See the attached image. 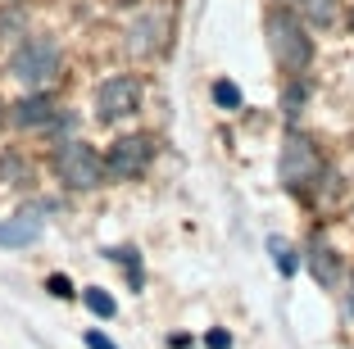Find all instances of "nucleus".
I'll use <instances>...</instances> for the list:
<instances>
[{"label": "nucleus", "instance_id": "15", "mask_svg": "<svg viewBox=\"0 0 354 349\" xmlns=\"http://www.w3.org/2000/svg\"><path fill=\"white\" fill-rule=\"evenodd\" d=\"M304 10H309V19H313V23H332V19H336L332 0H304Z\"/></svg>", "mask_w": 354, "mask_h": 349}, {"label": "nucleus", "instance_id": "7", "mask_svg": "<svg viewBox=\"0 0 354 349\" xmlns=\"http://www.w3.org/2000/svg\"><path fill=\"white\" fill-rule=\"evenodd\" d=\"M164 37H168V19L164 14H141V19L127 28V50L150 59V55L164 50Z\"/></svg>", "mask_w": 354, "mask_h": 349}, {"label": "nucleus", "instance_id": "18", "mask_svg": "<svg viewBox=\"0 0 354 349\" xmlns=\"http://www.w3.org/2000/svg\"><path fill=\"white\" fill-rule=\"evenodd\" d=\"M205 345H209V349H232V336H227V331H209Z\"/></svg>", "mask_w": 354, "mask_h": 349}, {"label": "nucleus", "instance_id": "10", "mask_svg": "<svg viewBox=\"0 0 354 349\" xmlns=\"http://www.w3.org/2000/svg\"><path fill=\"white\" fill-rule=\"evenodd\" d=\"M309 272L323 281V286H336V281H341V258H336L327 245H313L309 249Z\"/></svg>", "mask_w": 354, "mask_h": 349}, {"label": "nucleus", "instance_id": "9", "mask_svg": "<svg viewBox=\"0 0 354 349\" xmlns=\"http://www.w3.org/2000/svg\"><path fill=\"white\" fill-rule=\"evenodd\" d=\"M37 236H41V223H37L32 214H19V218H10V223H0V245L5 249H23Z\"/></svg>", "mask_w": 354, "mask_h": 349}, {"label": "nucleus", "instance_id": "20", "mask_svg": "<svg viewBox=\"0 0 354 349\" xmlns=\"http://www.w3.org/2000/svg\"><path fill=\"white\" fill-rule=\"evenodd\" d=\"M118 5H136V0H118Z\"/></svg>", "mask_w": 354, "mask_h": 349}, {"label": "nucleus", "instance_id": "13", "mask_svg": "<svg viewBox=\"0 0 354 349\" xmlns=\"http://www.w3.org/2000/svg\"><path fill=\"white\" fill-rule=\"evenodd\" d=\"M214 100H218L223 109H241V91L227 82V77H223V82H214Z\"/></svg>", "mask_w": 354, "mask_h": 349}, {"label": "nucleus", "instance_id": "6", "mask_svg": "<svg viewBox=\"0 0 354 349\" xmlns=\"http://www.w3.org/2000/svg\"><path fill=\"white\" fill-rule=\"evenodd\" d=\"M150 159H155V141L150 136H118L109 145V154H104V168L114 177H141L150 168Z\"/></svg>", "mask_w": 354, "mask_h": 349}, {"label": "nucleus", "instance_id": "2", "mask_svg": "<svg viewBox=\"0 0 354 349\" xmlns=\"http://www.w3.org/2000/svg\"><path fill=\"white\" fill-rule=\"evenodd\" d=\"M268 46H272V59L281 64L286 73H300L313 55V41L304 37L300 19L291 10H272L268 14Z\"/></svg>", "mask_w": 354, "mask_h": 349}, {"label": "nucleus", "instance_id": "11", "mask_svg": "<svg viewBox=\"0 0 354 349\" xmlns=\"http://www.w3.org/2000/svg\"><path fill=\"white\" fill-rule=\"evenodd\" d=\"M82 299H86V308H91L95 318H114V313H118L114 295H109V290H100V286H86V290H82Z\"/></svg>", "mask_w": 354, "mask_h": 349}, {"label": "nucleus", "instance_id": "1", "mask_svg": "<svg viewBox=\"0 0 354 349\" xmlns=\"http://www.w3.org/2000/svg\"><path fill=\"white\" fill-rule=\"evenodd\" d=\"M10 73L23 86L46 91V86L59 77V46H55V37H28V41L10 55Z\"/></svg>", "mask_w": 354, "mask_h": 349}, {"label": "nucleus", "instance_id": "17", "mask_svg": "<svg viewBox=\"0 0 354 349\" xmlns=\"http://www.w3.org/2000/svg\"><path fill=\"white\" fill-rule=\"evenodd\" d=\"M86 349H118V345L104 336V331H86Z\"/></svg>", "mask_w": 354, "mask_h": 349}, {"label": "nucleus", "instance_id": "3", "mask_svg": "<svg viewBox=\"0 0 354 349\" xmlns=\"http://www.w3.org/2000/svg\"><path fill=\"white\" fill-rule=\"evenodd\" d=\"M104 159L91 150L86 141H64L59 150H55V177H59L64 186H73V191H95V186L104 182Z\"/></svg>", "mask_w": 354, "mask_h": 349}, {"label": "nucleus", "instance_id": "12", "mask_svg": "<svg viewBox=\"0 0 354 349\" xmlns=\"http://www.w3.org/2000/svg\"><path fill=\"white\" fill-rule=\"evenodd\" d=\"M0 182H10V186L28 182V164H23L19 154H0Z\"/></svg>", "mask_w": 354, "mask_h": 349}, {"label": "nucleus", "instance_id": "4", "mask_svg": "<svg viewBox=\"0 0 354 349\" xmlns=\"http://www.w3.org/2000/svg\"><path fill=\"white\" fill-rule=\"evenodd\" d=\"M277 173H281V186H286V191H304V186L318 182V173H323V154H318V145H313L309 136H286Z\"/></svg>", "mask_w": 354, "mask_h": 349}, {"label": "nucleus", "instance_id": "16", "mask_svg": "<svg viewBox=\"0 0 354 349\" xmlns=\"http://www.w3.org/2000/svg\"><path fill=\"white\" fill-rule=\"evenodd\" d=\"M46 290L59 295V299H73V281L64 277V272H50V277H46Z\"/></svg>", "mask_w": 354, "mask_h": 349}, {"label": "nucleus", "instance_id": "19", "mask_svg": "<svg viewBox=\"0 0 354 349\" xmlns=\"http://www.w3.org/2000/svg\"><path fill=\"white\" fill-rule=\"evenodd\" d=\"M5 113H10V109H5V100H0V127H5Z\"/></svg>", "mask_w": 354, "mask_h": 349}, {"label": "nucleus", "instance_id": "14", "mask_svg": "<svg viewBox=\"0 0 354 349\" xmlns=\"http://www.w3.org/2000/svg\"><path fill=\"white\" fill-rule=\"evenodd\" d=\"M268 245H272V258H277V267L286 272V277H291V272H295V254H291V245H286V240H277V236H272Z\"/></svg>", "mask_w": 354, "mask_h": 349}, {"label": "nucleus", "instance_id": "8", "mask_svg": "<svg viewBox=\"0 0 354 349\" xmlns=\"http://www.w3.org/2000/svg\"><path fill=\"white\" fill-rule=\"evenodd\" d=\"M10 118L19 127H50L55 123V100L46 91H32V95H23L19 104H10Z\"/></svg>", "mask_w": 354, "mask_h": 349}, {"label": "nucleus", "instance_id": "5", "mask_svg": "<svg viewBox=\"0 0 354 349\" xmlns=\"http://www.w3.org/2000/svg\"><path fill=\"white\" fill-rule=\"evenodd\" d=\"M141 109V86L136 77H109L95 91V118L100 123H118V118H132Z\"/></svg>", "mask_w": 354, "mask_h": 349}]
</instances>
